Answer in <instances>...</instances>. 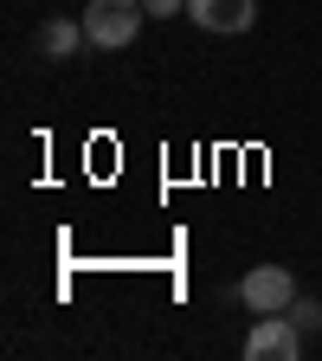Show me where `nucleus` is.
<instances>
[{
	"mask_svg": "<svg viewBox=\"0 0 322 361\" xmlns=\"http://www.w3.org/2000/svg\"><path fill=\"white\" fill-rule=\"evenodd\" d=\"M78 20H84V39L97 45V52H123V45H135L149 7H142V0H90Z\"/></svg>",
	"mask_w": 322,
	"mask_h": 361,
	"instance_id": "nucleus-1",
	"label": "nucleus"
},
{
	"mask_svg": "<svg viewBox=\"0 0 322 361\" xmlns=\"http://www.w3.org/2000/svg\"><path fill=\"white\" fill-rule=\"evenodd\" d=\"M233 297L252 310V316H271V310H290L303 290H297V278H290V271L284 264H252L245 271V278L233 284Z\"/></svg>",
	"mask_w": 322,
	"mask_h": 361,
	"instance_id": "nucleus-2",
	"label": "nucleus"
},
{
	"mask_svg": "<svg viewBox=\"0 0 322 361\" xmlns=\"http://www.w3.org/2000/svg\"><path fill=\"white\" fill-rule=\"evenodd\" d=\"M245 361H303V329L290 310H271L245 329Z\"/></svg>",
	"mask_w": 322,
	"mask_h": 361,
	"instance_id": "nucleus-3",
	"label": "nucleus"
},
{
	"mask_svg": "<svg viewBox=\"0 0 322 361\" xmlns=\"http://www.w3.org/2000/svg\"><path fill=\"white\" fill-rule=\"evenodd\" d=\"M187 13L200 32H252L258 0H187Z\"/></svg>",
	"mask_w": 322,
	"mask_h": 361,
	"instance_id": "nucleus-4",
	"label": "nucleus"
},
{
	"mask_svg": "<svg viewBox=\"0 0 322 361\" xmlns=\"http://www.w3.org/2000/svg\"><path fill=\"white\" fill-rule=\"evenodd\" d=\"M78 45H90L84 39V20H39V32H32V52L39 59H78Z\"/></svg>",
	"mask_w": 322,
	"mask_h": 361,
	"instance_id": "nucleus-5",
	"label": "nucleus"
},
{
	"mask_svg": "<svg viewBox=\"0 0 322 361\" xmlns=\"http://www.w3.org/2000/svg\"><path fill=\"white\" fill-rule=\"evenodd\" d=\"M290 316H297V329H322V303H316V297H297Z\"/></svg>",
	"mask_w": 322,
	"mask_h": 361,
	"instance_id": "nucleus-6",
	"label": "nucleus"
},
{
	"mask_svg": "<svg viewBox=\"0 0 322 361\" xmlns=\"http://www.w3.org/2000/svg\"><path fill=\"white\" fill-rule=\"evenodd\" d=\"M149 20H174V13H187V0H142Z\"/></svg>",
	"mask_w": 322,
	"mask_h": 361,
	"instance_id": "nucleus-7",
	"label": "nucleus"
}]
</instances>
